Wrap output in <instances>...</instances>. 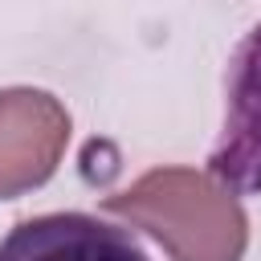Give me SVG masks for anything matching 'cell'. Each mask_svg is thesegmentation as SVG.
I'll return each mask as SVG.
<instances>
[{"instance_id": "277c9868", "label": "cell", "mask_w": 261, "mask_h": 261, "mask_svg": "<svg viewBox=\"0 0 261 261\" xmlns=\"http://www.w3.org/2000/svg\"><path fill=\"white\" fill-rule=\"evenodd\" d=\"M0 261H147L139 241L86 212H49L0 237Z\"/></svg>"}, {"instance_id": "7a4b0ae2", "label": "cell", "mask_w": 261, "mask_h": 261, "mask_svg": "<svg viewBox=\"0 0 261 261\" xmlns=\"http://www.w3.org/2000/svg\"><path fill=\"white\" fill-rule=\"evenodd\" d=\"M69 143V114L45 90H0V200L41 188Z\"/></svg>"}, {"instance_id": "6da1fadb", "label": "cell", "mask_w": 261, "mask_h": 261, "mask_svg": "<svg viewBox=\"0 0 261 261\" xmlns=\"http://www.w3.org/2000/svg\"><path fill=\"white\" fill-rule=\"evenodd\" d=\"M106 212L151 232L171 261H241L249 245L245 208L212 171L155 167L106 196Z\"/></svg>"}, {"instance_id": "3957f363", "label": "cell", "mask_w": 261, "mask_h": 261, "mask_svg": "<svg viewBox=\"0 0 261 261\" xmlns=\"http://www.w3.org/2000/svg\"><path fill=\"white\" fill-rule=\"evenodd\" d=\"M208 171L232 192H261V24L232 53L224 126Z\"/></svg>"}]
</instances>
